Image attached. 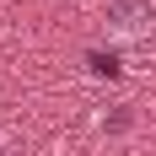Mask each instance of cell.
Instances as JSON below:
<instances>
[{
    "instance_id": "obj_2",
    "label": "cell",
    "mask_w": 156,
    "mask_h": 156,
    "mask_svg": "<svg viewBox=\"0 0 156 156\" xmlns=\"http://www.w3.org/2000/svg\"><path fill=\"white\" fill-rule=\"evenodd\" d=\"M86 65H92V76H119V70H124V65H119V59H113V54H102V48H92V54H86Z\"/></svg>"
},
{
    "instance_id": "obj_1",
    "label": "cell",
    "mask_w": 156,
    "mask_h": 156,
    "mask_svg": "<svg viewBox=\"0 0 156 156\" xmlns=\"http://www.w3.org/2000/svg\"><path fill=\"white\" fill-rule=\"evenodd\" d=\"M108 32L113 38H151L156 32V0H108Z\"/></svg>"
}]
</instances>
